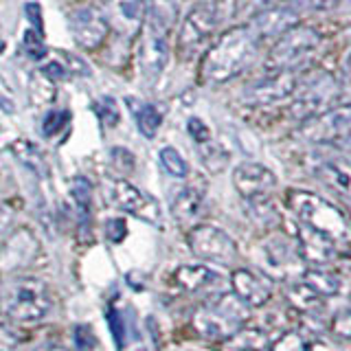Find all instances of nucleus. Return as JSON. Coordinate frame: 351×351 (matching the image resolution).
Masks as SVG:
<instances>
[{"label": "nucleus", "mask_w": 351, "mask_h": 351, "mask_svg": "<svg viewBox=\"0 0 351 351\" xmlns=\"http://www.w3.org/2000/svg\"><path fill=\"white\" fill-rule=\"evenodd\" d=\"M141 351H143V349H141Z\"/></svg>", "instance_id": "obj_49"}, {"label": "nucleus", "mask_w": 351, "mask_h": 351, "mask_svg": "<svg viewBox=\"0 0 351 351\" xmlns=\"http://www.w3.org/2000/svg\"><path fill=\"white\" fill-rule=\"evenodd\" d=\"M117 11L128 22H138V25H143L145 18V5L141 0H117Z\"/></svg>", "instance_id": "obj_31"}, {"label": "nucleus", "mask_w": 351, "mask_h": 351, "mask_svg": "<svg viewBox=\"0 0 351 351\" xmlns=\"http://www.w3.org/2000/svg\"><path fill=\"white\" fill-rule=\"evenodd\" d=\"M246 321L248 305L239 301L233 292L219 294L213 301L200 305L191 318L195 332L206 340H215V343H224L237 329L244 327Z\"/></svg>", "instance_id": "obj_6"}, {"label": "nucleus", "mask_w": 351, "mask_h": 351, "mask_svg": "<svg viewBox=\"0 0 351 351\" xmlns=\"http://www.w3.org/2000/svg\"><path fill=\"white\" fill-rule=\"evenodd\" d=\"M233 184L237 193L246 202L268 200L277 189V176H274L266 165L259 162H241L233 169Z\"/></svg>", "instance_id": "obj_12"}, {"label": "nucleus", "mask_w": 351, "mask_h": 351, "mask_svg": "<svg viewBox=\"0 0 351 351\" xmlns=\"http://www.w3.org/2000/svg\"><path fill=\"white\" fill-rule=\"evenodd\" d=\"M69 121H71L69 110H49L42 119V134L49 136V138L60 134V132L69 125Z\"/></svg>", "instance_id": "obj_28"}, {"label": "nucleus", "mask_w": 351, "mask_h": 351, "mask_svg": "<svg viewBox=\"0 0 351 351\" xmlns=\"http://www.w3.org/2000/svg\"><path fill=\"white\" fill-rule=\"evenodd\" d=\"M176 20V5L169 0H149L141 25L138 60L143 73L158 77L169 62V31Z\"/></svg>", "instance_id": "obj_3"}, {"label": "nucleus", "mask_w": 351, "mask_h": 351, "mask_svg": "<svg viewBox=\"0 0 351 351\" xmlns=\"http://www.w3.org/2000/svg\"><path fill=\"white\" fill-rule=\"evenodd\" d=\"M173 279L186 292H200L217 281V272L204 263H193V266H180L173 272Z\"/></svg>", "instance_id": "obj_20"}, {"label": "nucleus", "mask_w": 351, "mask_h": 351, "mask_svg": "<svg viewBox=\"0 0 351 351\" xmlns=\"http://www.w3.org/2000/svg\"><path fill=\"white\" fill-rule=\"evenodd\" d=\"M44 36H40V33H36L33 29H27L25 31V40H22V44H25V51L29 53L31 60H42L44 55H47V47H44Z\"/></svg>", "instance_id": "obj_33"}, {"label": "nucleus", "mask_w": 351, "mask_h": 351, "mask_svg": "<svg viewBox=\"0 0 351 351\" xmlns=\"http://www.w3.org/2000/svg\"><path fill=\"white\" fill-rule=\"evenodd\" d=\"M114 206H119L121 211H125L130 215H134L147 224H158L160 222V206L154 200L152 195L145 191H141L138 186H134L128 180H117L110 189Z\"/></svg>", "instance_id": "obj_13"}, {"label": "nucleus", "mask_w": 351, "mask_h": 351, "mask_svg": "<svg viewBox=\"0 0 351 351\" xmlns=\"http://www.w3.org/2000/svg\"><path fill=\"white\" fill-rule=\"evenodd\" d=\"M186 244L195 257L208 263H219L228 266L237 259V244L226 230L217 228L213 224H195L186 233Z\"/></svg>", "instance_id": "obj_9"}, {"label": "nucleus", "mask_w": 351, "mask_h": 351, "mask_svg": "<svg viewBox=\"0 0 351 351\" xmlns=\"http://www.w3.org/2000/svg\"><path fill=\"white\" fill-rule=\"evenodd\" d=\"M108 325H110V332H112V338L117 343V349L121 351L125 347V323L117 307H110L108 310Z\"/></svg>", "instance_id": "obj_32"}, {"label": "nucleus", "mask_w": 351, "mask_h": 351, "mask_svg": "<svg viewBox=\"0 0 351 351\" xmlns=\"http://www.w3.org/2000/svg\"><path fill=\"white\" fill-rule=\"evenodd\" d=\"M270 347L268 334L259 327H241L224 340L226 351H266Z\"/></svg>", "instance_id": "obj_22"}, {"label": "nucleus", "mask_w": 351, "mask_h": 351, "mask_svg": "<svg viewBox=\"0 0 351 351\" xmlns=\"http://www.w3.org/2000/svg\"><path fill=\"white\" fill-rule=\"evenodd\" d=\"M343 77H345L347 84H351V53L347 55V60L343 62Z\"/></svg>", "instance_id": "obj_46"}, {"label": "nucleus", "mask_w": 351, "mask_h": 351, "mask_svg": "<svg viewBox=\"0 0 351 351\" xmlns=\"http://www.w3.org/2000/svg\"><path fill=\"white\" fill-rule=\"evenodd\" d=\"M40 351H69V349L62 347V345H44Z\"/></svg>", "instance_id": "obj_48"}, {"label": "nucleus", "mask_w": 351, "mask_h": 351, "mask_svg": "<svg viewBox=\"0 0 351 351\" xmlns=\"http://www.w3.org/2000/svg\"><path fill=\"white\" fill-rule=\"evenodd\" d=\"M285 296H288V301L294 310L307 312V314H314L318 310H323V305H325L323 296L318 294L310 283H305L303 279L290 283L288 290H285Z\"/></svg>", "instance_id": "obj_21"}, {"label": "nucleus", "mask_w": 351, "mask_h": 351, "mask_svg": "<svg viewBox=\"0 0 351 351\" xmlns=\"http://www.w3.org/2000/svg\"><path fill=\"white\" fill-rule=\"evenodd\" d=\"M285 200H288V208L292 211L299 228L334 239L345 250L351 248V224L347 215L334 202L303 189H290Z\"/></svg>", "instance_id": "obj_2"}, {"label": "nucleus", "mask_w": 351, "mask_h": 351, "mask_svg": "<svg viewBox=\"0 0 351 351\" xmlns=\"http://www.w3.org/2000/svg\"><path fill=\"white\" fill-rule=\"evenodd\" d=\"M25 16L27 20L31 22V27L36 33H40V36H44V18H42V7L38 3H27L25 5Z\"/></svg>", "instance_id": "obj_39"}, {"label": "nucleus", "mask_w": 351, "mask_h": 351, "mask_svg": "<svg viewBox=\"0 0 351 351\" xmlns=\"http://www.w3.org/2000/svg\"><path fill=\"white\" fill-rule=\"evenodd\" d=\"M294 25H299V11L292 9L290 5H283V7H270L259 11L248 27L252 29L255 38L261 44L266 40H277Z\"/></svg>", "instance_id": "obj_17"}, {"label": "nucleus", "mask_w": 351, "mask_h": 351, "mask_svg": "<svg viewBox=\"0 0 351 351\" xmlns=\"http://www.w3.org/2000/svg\"><path fill=\"white\" fill-rule=\"evenodd\" d=\"M296 136L312 145H340L351 138V101L325 108L299 123Z\"/></svg>", "instance_id": "obj_8"}, {"label": "nucleus", "mask_w": 351, "mask_h": 351, "mask_svg": "<svg viewBox=\"0 0 351 351\" xmlns=\"http://www.w3.org/2000/svg\"><path fill=\"white\" fill-rule=\"evenodd\" d=\"M51 312V294L42 281L16 277L0 288V314L16 323H36Z\"/></svg>", "instance_id": "obj_5"}, {"label": "nucleus", "mask_w": 351, "mask_h": 351, "mask_svg": "<svg viewBox=\"0 0 351 351\" xmlns=\"http://www.w3.org/2000/svg\"><path fill=\"white\" fill-rule=\"evenodd\" d=\"M321 44V33L310 25H294L274 40L268 53L266 66L270 71H294L301 62H305Z\"/></svg>", "instance_id": "obj_7"}, {"label": "nucleus", "mask_w": 351, "mask_h": 351, "mask_svg": "<svg viewBox=\"0 0 351 351\" xmlns=\"http://www.w3.org/2000/svg\"><path fill=\"white\" fill-rule=\"evenodd\" d=\"M290 7H303V9H312V11H325V9H334L340 0H288Z\"/></svg>", "instance_id": "obj_40"}, {"label": "nucleus", "mask_w": 351, "mask_h": 351, "mask_svg": "<svg viewBox=\"0 0 351 351\" xmlns=\"http://www.w3.org/2000/svg\"><path fill=\"white\" fill-rule=\"evenodd\" d=\"M230 288L237 299L244 301L248 307H261L272 296V279L261 272L239 268L230 274Z\"/></svg>", "instance_id": "obj_16"}, {"label": "nucleus", "mask_w": 351, "mask_h": 351, "mask_svg": "<svg viewBox=\"0 0 351 351\" xmlns=\"http://www.w3.org/2000/svg\"><path fill=\"white\" fill-rule=\"evenodd\" d=\"M106 237L112 241V244H121L128 237V224L121 217H112L106 222Z\"/></svg>", "instance_id": "obj_37"}, {"label": "nucleus", "mask_w": 351, "mask_h": 351, "mask_svg": "<svg viewBox=\"0 0 351 351\" xmlns=\"http://www.w3.org/2000/svg\"><path fill=\"white\" fill-rule=\"evenodd\" d=\"M303 281L310 283L312 288L327 299V296H336L340 292V277L334 272H329L325 268H314V270H305L303 272Z\"/></svg>", "instance_id": "obj_24"}, {"label": "nucleus", "mask_w": 351, "mask_h": 351, "mask_svg": "<svg viewBox=\"0 0 351 351\" xmlns=\"http://www.w3.org/2000/svg\"><path fill=\"white\" fill-rule=\"evenodd\" d=\"M263 259L266 268L279 277H290V274H303L305 259L301 257V250L288 237H272L263 246Z\"/></svg>", "instance_id": "obj_15"}, {"label": "nucleus", "mask_w": 351, "mask_h": 351, "mask_svg": "<svg viewBox=\"0 0 351 351\" xmlns=\"http://www.w3.org/2000/svg\"><path fill=\"white\" fill-rule=\"evenodd\" d=\"M259 51V40L248 25L230 27L206 49L200 75L206 84H224L244 73Z\"/></svg>", "instance_id": "obj_1"}, {"label": "nucleus", "mask_w": 351, "mask_h": 351, "mask_svg": "<svg viewBox=\"0 0 351 351\" xmlns=\"http://www.w3.org/2000/svg\"><path fill=\"white\" fill-rule=\"evenodd\" d=\"M314 176L327 189H332L345 200H351V160L340 156L323 158L316 162Z\"/></svg>", "instance_id": "obj_18"}, {"label": "nucleus", "mask_w": 351, "mask_h": 351, "mask_svg": "<svg viewBox=\"0 0 351 351\" xmlns=\"http://www.w3.org/2000/svg\"><path fill=\"white\" fill-rule=\"evenodd\" d=\"M268 349L270 351H307V343L299 332H285L281 338L274 340Z\"/></svg>", "instance_id": "obj_30"}, {"label": "nucleus", "mask_w": 351, "mask_h": 351, "mask_svg": "<svg viewBox=\"0 0 351 351\" xmlns=\"http://www.w3.org/2000/svg\"><path fill=\"white\" fill-rule=\"evenodd\" d=\"M307 351H340V349L334 347L332 343H327V340H314V343L307 345Z\"/></svg>", "instance_id": "obj_44"}, {"label": "nucleus", "mask_w": 351, "mask_h": 351, "mask_svg": "<svg viewBox=\"0 0 351 351\" xmlns=\"http://www.w3.org/2000/svg\"><path fill=\"white\" fill-rule=\"evenodd\" d=\"M71 36L77 42V47L84 51H95L108 40L110 22L97 7H80L69 16Z\"/></svg>", "instance_id": "obj_10"}, {"label": "nucleus", "mask_w": 351, "mask_h": 351, "mask_svg": "<svg viewBox=\"0 0 351 351\" xmlns=\"http://www.w3.org/2000/svg\"><path fill=\"white\" fill-rule=\"evenodd\" d=\"M9 206L5 202H0V228H3L7 224V219H9Z\"/></svg>", "instance_id": "obj_47"}, {"label": "nucleus", "mask_w": 351, "mask_h": 351, "mask_svg": "<svg viewBox=\"0 0 351 351\" xmlns=\"http://www.w3.org/2000/svg\"><path fill=\"white\" fill-rule=\"evenodd\" d=\"M332 332L340 340H351V307L334 314V318H332Z\"/></svg>", "instance_id": "obj_35"}, {"label": "nucleus", "mask_w": 351, "mask_h": 351, "mask_svg": "<svg viewBox=\"0 0 351 351\" xmlns=\"http://www.w3.org/2000/svg\"><path fill=\"white\" fill-rule=\"evenodd\" d=\"M95 112L99 117V121L106 125V128H112L114 123H119V106L112 97H101L99 101L95 104Z\"/></svg>", "instance_id": "obj_29"}, {"label": "nucleus", "mask_w": 351, "mask_h": 351, "mask_svg": "<svg viewBox=\"0 0 351 351\" xmlns=\"http://www.w3.org/2000/svg\"><path fill=\"white\" fill-rule=\"evenodd\" d=\"M202 211H204V193L200 189H195V186H186L171 202L173 219L186 228H193L200 222Z\"/></svg>", "instance_id": "obj_19"}, {"label": "nucleus", "mask_w": 351, "mask_h": 351, "mask_svg": "<svg viewBox=\"0 0 351 351\" xmlns=\"http://www.w3.org/2000/svg\"><path fill=\"white\" fill-rule=\"evenodd\" d=\"M235 16V0H211V3L195 5L189 14H186L180 33H178V51L180 60H193L200 55L202 49L213 38L219 22Z\"/></svg>", "instance_id": "obj_4"}, {"label": "nucleus", "mask_w": 351, "mask_h": 351, "mask_svg": "<svg viewBox=\"0 0 351 351\" xmlns=\"http://www.w3.org/2000/svg\"><path fill=\"white\" fill-rule=\"evenodd\" d=\"M200 158L204 162V167L208 171H222L226 167V162H228V152L224 147H219L217 143L213 141H208V143H202L200 145Z\"/></svg>", "instance_id": "obj_26"}, {"label": "nucleus", "mask_w": 351, "mask_h": 351, "mask_svg": "<svg viewBox=\"0 0 351 351\" xmlns=\"http://www.w3.org/2000/svg\"><path fill=\"white\" fill-rule=\"evenodd\" d=\"M75 345L80 351H93L97 345V338L95 332L88 325H80L75 329Z\"/></svg>", "instance_id": "obj_38"}, {"label": "nucleus", "mask_w": 351, "mask_h": 351, "mask_svg": "<svg viewBox=\"0 0 351 351\" xmlns=\"http://www.w3.org/2000/svg\"><path fill=\"white\" fill-rule=\"evenodd\" d=\"M296 86H299V77L294 75V71H277L248 86L244 90V101L257 108L281 104L285 99H292Z\"/></svg>", "instance_id": "obj_11"}, {"label": "nucleus", "mask_w": 351, "mask_h": 351, "mask_svg": "<svg viewBox=\"0 0 351 351\" xmlns=\"http://www.w3.org/2000/svg\"><path fill=\"white\" fill-rule=\"evenodd\" d=\"M38 239L29 228L14 230L3 244H0V272L14 274L16 270L29 266L38 252Z\"/></svg>", "instance_id": "obj_14"}, {"label": "nucleus", "mask_w": 351, "mask_h": 351, "mask_svg": "<svg viewBox=\"0 0 351 351\" xmlns=\"http://www.w3.org/2000/svg\"><path fill=\"white\" fill-rule=\"evenodd\" d=\"M132 114L136 119V128L145 138H154L158 134V128L162 125V112L152 104H141V101H132Z\"/></svg>", "instance_id": "obj_23"}, {"label": "nucleus", "mask_w": 351, "mask_h": 351, "mask_svg": "<svg viewBox=\"0 0 351 351\" xmlns=\"http://www.w3.org/2000/svg\"><path fill=\"white\" fill-rule=\"evenodd\" d=\"M20 345V336L11 332L9 327L0 325V351H16Z\"/></svg>", "instance_id": "obj_42"}, {"label": "nucleus", "mask_w": 351, "mask_h": 351, "mask_svg": "<svg viewBox=\"0 0 351 351\" xmlns=\"http://www.w3.org/2000/svg\"><path fill=\"white\" fill-rule=\"evenodd\" d=\"M90 195H93V189H90V182L86 178H75L73 182V197L77 206L82 208V213H88V208H90Z\"/></svg>", "instance_id": "obj_34"}, {"label": "nucleus", "mask_w": 351, "mask_h": 351, "mask_svg": "<svg viewBox=\"0 0 351 351\" xmlns=\"http://www.w3.org/2000/svg\"><path fill=\"white\" fill-rule=\"evenodd\" d=\"M11 152H14L16 158L22 165H27L31 171H36L40 176L47 173V162H44V156H42V152H40V147L36 145V143H31V141H16L14 145H11Z\"/></svg>", "instance_id": "obj_25"}, {"label": "nucleus", "mask_w": 351, "mask_h": 351, "mask_svg": "<svg viewBox=\"0 0 351 351\" xmlns=\"http://www.w3.org/2000/svg\"><path fill=\"white\" fill-rule=\"evenodd\" d=\"M160 162L162 167L167 169L173 178H186V173H189V165L182 158V154L176 149V147H162L160 149Z\"/></svg>", "instance_id": "obj_27"}, {"label": "nucleus", "mask_w": 351, "mask_h": 351, "mask_svg": "<svg viewBox=\"0 0 351 351\" xmlns=\"http://www.w3.org/2000/svg\"><path fill=\"white\" fill-rule=\"evenodd\" d=\"M40 75L47 77L49 82H62L64 77L69 75V69H66V66L60 64V62H49V64H44V66H42Z\"/></svg>", "instance_id": "obj_41"}, {"label": "nucleus", "mask_w": 351, "mask_h": 351, "mask_svg": "<svg viewBox=\"0 0 351 351\" xmlns=\"http://www.w3.org/2000/svg\"><path fill=\"white\" fill-rule=\"evenodd\" d=\"M64 60L71 64V71H73V73H80V75L84 73L86 77L90 75V69H88V66H86V62H84V60L75 58V55H71V53H64ZM71 71H69V73H71Z\"/></svg>", "instance_id": "obj_43"}, {"label": "nucleus", "mask_w": 351, "mask_h": 351, "mask_svg": "<svg viewBox=\"0 0 351 351\" xmlns=\"http://www.w3.org/2000/svg\"><path fill=\"white\" fill-rule=\"evenodd\" d=\"M186 132H189V136L197 143V145L211 141V130H208L204 121L197 119V117H191L189 121H186Z\"/></svg>", "instance_id": "obj_36"}, {"label": "nucleus", "mask_w": 351, "mask_h": 351, "mask_svg": "<svg viewBox=\"0 0 351 351\" xmlns=\"http://www.w3.org/2000/svg\"><path fill=\"white\" fill-rule=\"evenodd\" d=\"M0 110H3L5 114H14L16 112V106L11 99H7L5 95H0Z\"/></svg>", "instance_id": "obj_45"}]
</instances>
